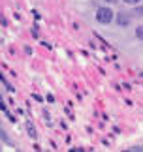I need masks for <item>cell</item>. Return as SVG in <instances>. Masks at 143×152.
Masks as SVG:
<instances>
[{"label":"cell","instance_id":"6","mask_svg":"<svg viewBox=\"0 0 143 152\" xmlns=\"http://www.w3.org/2000/svg\"><path fill=\"white\" fill-rule=\"evenodd\" d=\"M104 2H115V0H104Z\"/></svg>","mask_w":143,"mask_h":152},{"label":"cell","instance_id":"2","mask_svg":"<svg viewBox=\"0 0 143 152\" xmlns=\"http://www.w3.org/2000/svg\"><path fill=\"white\" fill-rule=\"evenodd\" d=\"M128 23H130V19L126 15H119V25H121V26H126Z\"/></svg>","mask_w":143,"mask_h":152},{"label":"cell","instance_id":"3","mask_svg":"<svg viewBox=\"0 0 143 152\" xmlns=\"http://www.w3.org/2000/svg\"><path fill=\"white\" fill-rule=\"evenodd\" d=\"M27 128H28V135H30V137H36V130L32 128V124H27Z\"/></svg>","mask_w":143,"mask_h":152},{"label":"cell","instance_id":"5","mask_svg":"<svg viewBox=\"0 0 143 152\" xmlns=\"http://www.w3.org/2000/svg\"><path fill=\"white\" fill-rule=\"evenodd\" d=\"M124 2H126V4H138L139 0H124Z\"/></svg>","mask_w":143,"mask_h":152},{"label":"cell","instance_id":"1","mask_svg":"<svg viewBox=\"0 0 143 152\" xmlns=\"http://www.w3.org/2000/svg\"><path fill=\"white\" fill-rule=\"evenodd\" d=\"M96 19H98V23H102V25H109L113 21V11L109 8H105V6H102V8L96 10Z\"/></svg>","mask_w":143,"mask_h":152},{"label":"cell","instance_id":"4","mask_svg":"<svg viewBox=\"0 0 143 152\" xmlns=\"http://www.w3.org/2000/svg\"><path fill=\"white\" fill-rule=\"evenodd\" d=\"M136 36H138L139 39H143V26H138V28H136Z\"/></svg>","mask_w":143,"mask_h":152}]
</instances>
